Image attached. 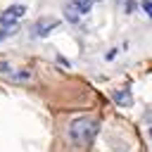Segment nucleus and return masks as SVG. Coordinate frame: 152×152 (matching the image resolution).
<instances>
[{"label":"nucleus","instance_id":"nucleus-1","mask_svg":"<svg viewBox=\"0 0 152 152\" xmlns=\"http://www.w3.org/2000/svg\"><path fill=\"white\" fill-rule=\"evenodd\" d=\"M97 131H100V121H97L95 116H76V119L69 124L66 135H69L71 145L86 147V145L93 142V138L97 135Z\"/></svg>","mask_w":152,"mask_h":152},{"label":"nucleus","instance_id":"nucleus-2","mask_svg":"<svg viewBox=\"0 0 152 152\" xmlns=\"http://www.w3.org/2000/svg\"><path fill=\"white\" fill-rule=\"evenodd\" d=\"M0 71H2V76L7 81H14V83H28V81H33V71L31 69H12L10 64L0 62Z\"/></svg>","mask_w":152,"mask_h":152},{"label":"nucleus","instance_id":"nucleus-3","mask_svg":"<svg viewBox=\"0 0 152 152\" xmlns=\"http://www.w3.org/2000/svg\"><path fill=\"white\" fill-rule=\"evenodd\" d=\"M21 14H26V7H24V5H12V7H7V10L0 14V24H14Z\"/></svg>","mask_w":152,"mask_h":152},{"label":"nucleus","instance_id":"nucleus-4","mask_svg":"<svg viewBox=\"0 0 152 152\" xmlns=\"http://www.w3.org/2000/svg\"><path fill=\"white\" fill-rule=\"evenodd\" d=\"M57 26H59V19H50V17H48V19H40V21L36 24V28H33V33L43 38V36H48V33H50L52 28H57Z\"/></svg>","mask_w":152,"mask_h":152},{"label":"nucleus","instance_id":"nucleus-5","mask_svg":"<svg viewBox=\"0 0 152 152\" xmlns=\"http://www.w3.org/2000/svg\"><path fill=\"white\" fill-rule=\"evenodd\" d=\"M112 97H114V102H116L119 107H131V104H133V95H131L128 90H114Z\"/></svg>","mask_w":152,"mask_h":152},{"label":"nucleus","instance_id":"nucleus-6","mask_svg":"<svg viewBox=\"0 0 152 152\" xmlns=\"http://www.w3.org/2000/svg\"><path fill=\"white\" fill-rule=\"evenodd\" d=\"M64 14H66V21H71V24H76L78 19H81V7H78V2H69L66 7H64Z\"/></svg>","mask_w":152,"mask_h":152},{"label":"nucleus","instance_id":"nucleus-7","mask_svg":"<svg viewBox=\"0 0 152 152\" xmlns=\"http://www.w3.org/2000/svg\"><path fill=\"white\" fill-rule=\"evenodd\" d=\"M93 2H95V0H78L81 12H83V14H88V12H90V7H93Z\"/></svg>","mask_w":152,"mask_h":152},{"label":"nucleus","instance_id":"nucleus-8","mask_svg":"<svg viewBox=\"0 0 152 152\" xmlns=\"http://www.w3.org/2000/svg\"><path fill=\"white\" fill-rule=\"evenodd\" d=\"M14 28H17V26H14V24H12V26H10V24H5V28H2V31H0V40H2V38H7V36H10V33H12V31H14Z\"/></svg>","mask_w":152,"mask_h":152},{"label":"nucleus","instance_id":"nucleus-9","mask_svg":"<svg viewBox=\"0 0 152 152\" xmlns=\"http://www.w3.org/2000/svg\"><path fill=\"white\" fill-rule=\"evenodd\" d=\"M142 10H145V14L152 19V0H142Z\"/></svg>","mask_w":152,"mask_h":152},{"label":"nucleus","instance_id":"nucleus-10","mask_svg":"<svg viewBox=\"0 0 152 152\" xmlns=\"http://www.w3.org/2000/svg\"><path fill=\"white\" fill-rule=\"evenodd\" d=\"M145 126H147V133H150V138H152V114L145 116Z\"/></svg>","mask_w":152,"mask_h":152},{"label":"nucleus","instance_id":"nucleus-11","mask_svg":"<svg viewBox=\"0 0 152 152\" xmlns=\"http://www.w3.org/2000/svg\"><path fill=\"white\" fill-rule=\"evenodd\" d=\"M116 52H119V50H109V52H107V59H114V57H116Z\"/></svg>","mask_w":152,"mask_h":152}]
</instances>
